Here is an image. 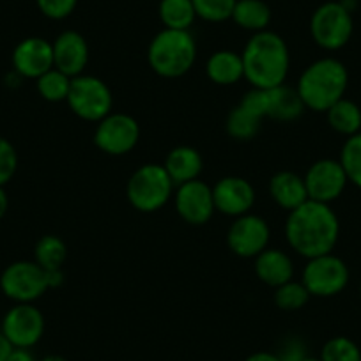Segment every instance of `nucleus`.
Wrapping results in <instances>:
<instances>
[{"mask_svg": "<svg viewBox=\"0 0 361 361\" xmlns=\"http://www.w3.org/2000/svg\"><path fill=\"white\" fill-rule=\"evenodd\" d=\"M271 239L269 224L262 216L246 213L238 216L227 232V245L232 253L243 259H255L267 248Z\"/></svg>", "mask_w": 361, "mask_h": 361, "instance_id": "12", "label": "nucleus"}, {"mask_svg": "<svg viewBox=\"0 0 361 361\" xmlns=\"http://www.w3.org/2000/svg\"><path fill=\"white\" fill-rule=\"evenodd\" d=\"M321 361H361V350L354 340L347 336H333L321 350Z\"/></svg>", "mask_w": 361, "mask_h": 361, "instance_id": "31", "label": "nucleus"}, {"mask_svg": "<svg viewBox=\"0 0 361 361\" xmlns=\"http://www.w3.org/2000/svg\"><path fill=\"white\" fill-rule=\"evenodd\" d=\"M328 124L333 131L345 138L361 131V109L353 99L342 98L326 112Z\"/></svg>", "mask_w": 361, "mask_h": 361, "instance_id": "24", "label": "nucleus"}, {"mask_svg": "<svg viewBox=\"0 0 361 361\" xmlns=\"http://www.w3.org/2000/svg\"><path fill=\"white\" fill-rule=\"evenodd\" d=\"M18 169V154L8 138L0 137V186H6Z\"/></svg>", "mask_w": 361, "mask_h": 361, "instance_id": "33", "label": "nucleus"}, {"mask_svg": "<svg viewBox=\"0 0 361 361\" xmlns=\"http://www.w3.org/2000/svg\"><path fill=\"white\" fill-rule=\"evenodd\" d=\"M41 361H68V360L62 356H59V354H50V356H44Z\"/></svg>", "mask_w": 361, "mask_h": 361, "instance_id": "41", "label": "nucleus"}, {"mask_svg": "<svg viewBox=\"0 0 361 361\" xmlns=\"http://www.w3.org/2000/svg\"><path fill=\"white\" fill-rule=\"evenodd\" d=\"M269 195L276 206L293 211L308 200L307 185L300 173L290 170H280L269 180Z\"/></svg>", "mask_w": 361, "mask_h": 361, "instance_id": "19", "label": "nucleus"}, {"mask_svg": "<svg viewBox=\"0 0 361 361\" xmlns=\"http://www.w3.org/2000/svg\"><path fill=\"white\" fill-rule=\"evenodd\" d=\"M13 347L32 349L44 333V317L32 303H16L2 319V329Z\"/></svg>", "mask_w": 361, "mask_h": 361, "instance_id": "13", "label": "nucleus"}, {"mask_svg": "<svg viewBox=\"0 0 361 361\" xmlns=\"http://www.w3.org/2000/svg\"><path fill=\"white\" fill-rule=\"evenodd\" d=\"M245 361H282L276 353H267V350H259L246 357Z\"/></svg>", "mask_w": 361, "mask_h": 361, "instance_id": "38", "label": "nucleus"}, {"mask_svg": "<svg viewBox=\"0 0 361 361\" xmlns=\"http://www.w3.org/2000/svg\"><path fill=\"white\" fill-rule=\"evenodd\" d=\"M68 105L76 117L89 123H99L112 114L114 96L102 78L92 75H78L71 78Z\"/></svg>", "mask_w": 361, "mask_h": 361, "instance_id": "6", "label": "nucleus"}, {"mask_svg": "<svg viewBox=\"0 0 361 361\" xmlns=\"http://www.w3.org/2000/svg\"><path fill=\"white\" fill-rule=\"evenodd\" d=\"M37 8L47 18L64 20L75 11L78 0H36Z\"/></svg>", "mask_w": 361, "mask_h": 361, "instance_id": "34", "label": "nucleus"}, {"mask_svg": "<svg viewBox=\"0 0 361 361\" xmlns=\"http://www.w3.org/2000/svg\"><path fill=\"white\" fill-rule=\"evenodd\" d=\"M214 207L218 213L238 218L250 213L255 204V188L245 177L227 176L213 186Z\"/></svg>", "mask_w": 361, "mask_h": 361, "instance_id": "15", "label": "nucleus"}, {"mask_svg": "<svg viewBox=\"0 0 361 361\" xmlns=\"http://www.w3.org/2000/svg\"><path fill=\"white\" fill-rule=\"evenodd\" d=\"M347 85L349 73L345 64L335 57H322L301 73L296 90L305 109L326 114L338 99L345 98Z\"/></svg>", "mask_w": 361, "mask_h": 361, "instance_id": "3", "label": "nucleus"}, {"mask_svg": "<svg viewBox=\"0 0 361 361\" xmlns=\"http://www.w3.org/2000/svg\"><path fill=\"white\" fill-rule=\"evenodd\" d=\"M8 361H36L34 354L30 353V349H20V347H15L9 354Z\"/></svg>", "mask_w": 361, "mask_h": 361, "instance_id": "37", "label": "nucleus"}, {"mask_svg": "<svg viewBox=\"0 0 361 361\" xmlns=\"http://www.w3.org/2000/svg\"><path fill=\"white\" fill-rule=\"evenodd\" d=\"M8 207H9L8 193H6L4 186H0V220L4 218L6 213H8Z\"/></svg>", "mask_w": 361, "mask_h": 361, "instance_id": "40", "label": "nucleus"}, {"mask_svg": "<svg viewBox=\"0 0 361 361\" xmlns=\"http://www.w3.org/2000/svg\"><path fill=\"white\" fill-rule=\"evenodd\" d=\"M176 185L166 173L165 166L158 163H145L138 166L128 179L126 195L131 206L140 213H154L173 199Z\"/></svg>", "mask_w": 361, "mask_h": 361, "instance_id": "5", "label": "nucleus"}, {"mask_svg": "<svg viewBox=\"0 0 361 361\" xmlns=\"http://www.w3.org/2000/svg\"><path fill=\"white\" fill-rule=\"evenodd\" d=\"M163 166H165L170 179L173 180V185L179 186L188 183V180L199 179L204 169V159L195 147L179 145L166 154Z\"/></svg>", "mask_w": 361, "mask_h": 361, "instance_id": "20", "label": "nucleus"}, {"mask_svg": "<svg viewBox=\"0 0 361 361\" xmlns=\"http://www.w3.org/2000/svg\"><path fill=\"white\" fill-rule=\"evenodd\" d=\"M54 68V47L43 37H27L13 51V69L22 78L37 80Z\"/></svg>", "mask_w": 361, "mask_h": 361, "instance_id": "16", "label": "nucleus"}, {"mask_svg": "<svg viewBox=\"0 0 361 361\" xmlns=\"http://www.w3.org/2000/svg\"><path fill=\"white\" fill-rule=\"evenodd\" d=\"M266 92V117L276 121H296L303 116L305 109L298 90L289 85H279L273 89H264Z\"/></svg>", "mask_w": 361, "mask_h": 361, "instance_id": "21", "label": "nucleus"}, {"mask_svg": "<svg viewBox=\"0 0 361 361\" xmlns=\"http://www.w3.org/2000/svg\"><path fill=\"white\" fill-rule=\"evenodd\" d=\"M276 354H279V357L282 361H301L308 356L307 347H305V343L300 338L287 340L282 345V349Z\"/></svg>", "mask_w": 361, "mask_h": 361, "instance_id": "35", "label": "nucleus"}, {"mask_svg": "<svg viewBox=\"0 0 361 361\" xmlns=\"http://www.w3.org/2000/svg\"><path fill=\"white\" fill-rule=\"evenodd\" d=\"M199 18L211 23H220L232 18V11L238 0H192Z\"/></svg>", "mask_w": 361, "mask_h": 361, "instance_id": "32", "label": "nucleus"}, {"mask_svg": "<svg viewBox=\"0 0 361 361\" xmlns=\"http://www.w3.org/2000/svg\"><path fill=\"white\" fill-rule=\"evenodd\" d=\"M0 289L15 303H34L50 287L47 282V271L36 260H18L2 271Z\"/></svg>", "mask_w": 361, "mask_h": 361, "instance_id": "9", "label": "nucleus"}, {"mask_svg": "<svg viewBox=\"0 0 361 361\" xmlns=\"http://www.w3.org/2000/svg\"><path fill=\"white\" fill-rule=\"evenodd\" d=\"M206 73L209 80L216 85H234L239 80L245 78L241 54L232 50H218L207 59Z\"/></svg>", "mask_w": 361, "mask_h": 361, "instance_id": "22", "label": "nucleus"}, {"mask_svg": "<svg viewBox=\"0 0 361 361\" xmlns=\"http://www.w3.org/2000/svg\"><path fill=\"white\" fill-rule=\"evenodd\" d=\"M173 206L186 224L204 225L216 213L213 199V186L200 179H193L185 185L176 186Z\"/></svg>", "mask_w": 361, "mask_h": 361, "instance_id": "14", "label": "nucleus"}, {"mask_svg": "<svg viewBox=\"0 0 361 361\" xmlns=\"http://www.w3.org/2000/svg\"><path fill=\"white\" fill-rule=\"evenodd\" d=\"M360 294H361V283H360Z\"/></svg>", "mask_w": 361, "mask_h": 361, "instance_id": "43", "label": "nucleus"}, {"mask_svg": "<svg viewBox=\"0 0 361 361\" xmlns=\"http://www.w3.org/2000/svg\"><path fill=\"white\" fill-rule=\"evenodd\" d=\"M140 140V126L128 114L112 112L102 119L94 131V144L110 156H123L133 151Z\"/></svg>", "mask_w": 361, "mask_h": 361, "instance_id": "10", "label": "nucleus"}, {"mask_svg": "<svg viewBox=\"0 0 361 361\" xmlns=\"http://www.w3.org/2000/svg\"><path fill=\"white\" fill-rule=\"evenodd\" d=\"M36 85L41 98L50 103H61L68 99L71 76L59 71L57 68H51L50 71H47L36 80Z\"/></svg>", "mask_w": 361, "mask_h": 361, "instance_id": "28", "label": "nucleus"}, {"mask_svg": "<svg viewBox=\"0 0 361 361\" xmlns=\"http://www.w3.org/2000/svg\"><path fill=\"white\" fill-rule=\"evenodd\" d=\"M152 71L163 78H179L197 61V43L190 30L163 29L152 37L147 50Z\"/></svg>", "mask_w": 361, "mask_h": 361, "instance_id": "4", "label": "nucleus"}, {"mask_svg": "<svg viewBox=\"0 0 361 361\" xmlns=\"http://www.w3.org/2000/svg\"><path fill=\"white\" fill-rule=\"evenodd\" d=\"M158 13L165 29L173 30H190L197 18L192 0H161Z\"/></svg>", "mask_w": 361, "mask_h": 361, "instance_id": "25", "label": "nucleus"}, {"mask_svg": "<svg viewBox=\"0 0 361 361\" xmlns=\"http://www.w3.org/2000/svg\"><path fill=\"white\" fill-rule=\"evenodd\" d=\"M231 20L250 32H262L271 22V9L264 0H238Z\"/></svg>", "mask_w": 361, "mask_h": 361, "instance_id": "23", "label": "nucleus"}, {"mask_svg": "<svg viewBox=\"0 0 361 361\" xmlns=\"http://www.w3.org/2000/svg\"><path fill=\"white\" fill-rule=\"evenodd\" d=\"M338 161L342 163L349 183L361 188V131L345 138Z\"/></svg>", "mask_w": 361, "mask_h": 361, "instance_id": "29", "label": "nucleus"}, {"mask_svg": "<svg viewBox=\"0 0 361 361\" xmlns=\"http://www.w3.org/2000/svg\"><path fill=\"white\" fill-rule=\"evenodd\" d=\"M340 235V221L329 204L308 199L289 211L286 239L290 248L305 259L331 253Z\"/></svg>", "mask_w": 361, "mask_h": 361, "instance_id": "1", "label": "nucleus"}, {"mask_svg": "<svg viewBox=\"0 0 361 361\" xmlns=\"http://www.w3.org/2000/svg\"><path fill=\"white\" fill-rule=\"evenodd\" d=\"M54 47V68L68 76L83 75L89 64V44L76 30H64L51 43Z\"/></svg>", "mask_w": 361, "mask_h": 361, "instance_id": "17", "label": "nucleus"}, {"mask_svg": "<svg viewBox=\"0 0 361 361\" xmlns=\"http://www.w3.org/2000/svg\"><path fill=\"white\" fill-rule=\"evenodd\" d=\"M47 282L50 289H57L64 283V273L62 269H50L47 271Z\"/></svg>", "mask_w": 361, "mask_h": 361, "instance_id": "36", "label": "nucleus"}, {"mask_svg": "<svg viewBox=\"0 0 361 361\" xmlns=\"http://www.w3.org/2000/svg\"><path fill=\"white\" fill-rule=\"evenodd\" d=\"M245 78L253 89L283 85L289 75L290 54L286 39L273 30L255 32L241 54Z\"/></svg>", "mask_w": 361, "mask_h": 361, "instance_id": "2", "label": "nucleus"}, {"mask_svg": "<svg viewBox=\"0 0 361 361\" xmlns=\"http://www.w3.org/2000/svg\"><path fill=\"white\" fill-rule=\"evenodd\" d=\"M68 259V246L57 235H43L34 248V260L44 271L62 269Z\"/></svg>", "mask_w": 361, "mask_h": 361, "instance_id": "26", "label": "nucleus"}, {"mask_svg": "<svg viewBox=\"0 0 361 361\" xmlns=\"http://www.w3.org/2000/svg\"><path fill=\"white\" fill-rule=\"evenodd\" d=\"M310 298V293L303 286V282H294V279L290 282L283 283V286L276 287L275 294H273L276 307L286 312L301 310Z\"/></svg>", "mask_w": 361, "mask_h": 361, "instance_id": "30", "label": "nucleus"}, {"mask_svg": "<svg viewBox=\"0 0 361 361\" xmlns=\"http://www.w3.org/2000/svg\"><path fill=\"white\" fill-rule=\"evenodd\" d=\"M301 361H321V360H319V357H312V356H307V357H305V360H301Z\"/></svg>", "mask_w": 361, "mask_h": 361, "instance_id": "42", "label": "nucleus"}, {"mask_svg": "<svg viewBox=\"0 0 361 361\" xmlns=\"http://www.w3.org/2000/svg\"><path fill=\"white\" fill-rule=\"evenodd\" d=\"M354 30L353 13L342 2H326L319 6L310 20V34L322 50L336 51L350 41Z\"/></svg>", "mask_w": 361, "mask_h": 361, "instance_id": "7", "label": "nucleus"}, {"mask_svg": "<svg viewBox=\"0 0 361 361\" xmlns=\"http://www.w3.org/2000/svg\"><path fill=\"white\" fill-rule=\"evenodd\" d=\"M255 275L260 282L276 289L294 279V262L287 252L267 246L255 257Z\"/></svg>", "mask_w": 361, "mask_h": 361, "instance_id": "18", "label": "nucleus"}, {"mask_svg": "<svg viewBox=\"0 0 361 361\" xmlns=\"http://www.w3.org/2000/svg\"><path fill=\"white\" fill-rule=\"evenodd\" d=\"M303 179L307 185L308 199L322 204H331L333 200L338 199L349 185L342 163L333 158H322L312 163Z\"/></svg>", "mask_w": 361, "mask_h": 361, "instance_id": "11", "label": "nucleus"}, {"mask_svg": "<svg viewBox=\"0 0 361 361\" xmlns=\"http://www.w3.org/2000/svg\"><path fill=\"white\" fill-rule=\"evenodd\" d=\"M350 279L349 267L335 253L307 259V266L301 273V282L310 296L333 298L342 293Z\"/></svg>", "mask_w": 361, "mask_h": 361, "instance_id": "8", "label": "nucleus"}, {"mask_svg": "<svg viewBox=\"0 0 361 361\" xmlns=\"http://www.w3.org/2000/svg\"><path fill=\"white\" fill-rule=\"evenodd\" d=\"M13 349H15V347L11 345V342L6 338L4 333L0 331V361H8L9 354H11Z\"/></svg>", "mask_w": 361, "mask_h": 361, "instance_id": "39", "label": "nucleus"}, {"mask_svg": "<svg viewBox=\"0 0 361 361\" xmlns=\"http://www.w3.org/2000/svg\"><path fill=\"white\" fill-rule=\"evenodd\" d=\"M260 123H262V119L257 114H253L252 110L239 103L228 114L225 128H227V133L235 140H250L259 133Z\"/></svg>", "mask_w": 361, "mask_h": 361, "instance_id": "27", "label": "nucleus"}]
</instances>
